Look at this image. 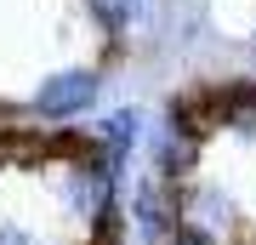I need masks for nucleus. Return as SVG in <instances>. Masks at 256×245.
Masks as SVG:
<instances>
[{
    "mask_svg": "<svg viewBox=\"0 0 256 245\" xmlns=\"http://www.w3.org/2000/svg\"><path fill=\"white\" fill-rule=\"evenodd\" d=\"M92 103H97V74L92 69H63V74H52L34 91V109L46 120H74V114L92 109Z\"/></svg>",
    "mask_w": 256,
    "mask_h": 245,
    "instance_id": "obj_1",
    "label": "nucleus"
},
{
    "mask_svg": "<svg viewBox=\"0 0 256 245\" xmlns=\"http://www.w3.org/2000/svg\"><path fill=\"white\" fill-rule=\"evenodd\" d=\"M131 211H137V228L148 239H176V228H182V205L171 200V177H148L137 182V200H131Z\"/></svg>",
    "mask_w": 256,
    "mask_h": 245,
    "instance_id": "obj_2",
    "label": "nucleus"
},
{
    "mask_svg": "<svg viewBox=\"0 0 256 245\" xmlns=\"http://www.w3.org/2000/svg\"><path fill=\"white\" fill-rule=\"evenodd\" d=\"M228 217H234V205L222 200V194H188V200H182V228H194V234L222 239Z\"/></svg>",
    "mask_w": 256,
    "mask_h": 245,
    "instance_id": "obj_3",
    "label": "nucleus"
},
{
    "mask_svg": "<svg viewBox=\"0 0 256 245\" xmlns=\"http://www.w3.org/2000/svg\"><path fill=\"white\" fill-rule=\"evenodd\" d=\"M216 109H222V126H234L239 137H250V143H256V91H250V86L222 91V97H216Z\"/></svg>",
    "mask_w": 256,
    "mask_h": 245,
    "instance_id": "obj_4",
    "label": "nucleus"
},
{
    "mask_svg": "<svg viewBox=\"0 0 256 245\" xmlns=\"http://www.w3.org/2000/svg\"><path fill=\"white\" fill-rule=\"evenodd\" d=\"M137 126H142L137 109H114L108 120H102V148H108V154H126V148L137 143Z\"/></svg>",
    "mask_w": 256,
    "mask_h": 245,
    "instance_id": "obj_5",
    "label": "nucleus"
},
{
    "mask_svg": "<svg viewBox=\"0 0 256 245\" xmlns=\"http://www.w3.org/2000/svg\"><path fill=\"white\" fill-rule=\"evenodd\" d=\"M92 12L108 23V35H120V29H131V18H137V0H92Z\"/></svg>",
    "mask_w": 256,
    "mask_h": 245,
    "instance_id": "obj_6",
    "label": "nucleus"
},
{
    "mask_svg": "<svg viewBox=\"0 0 256 245\" xmlns=\"http://www.w3.org/2000/svg\"><path fill=\"white\" fill-rule=\"evenodd\" d=\"M0 245H34L28 234H18V228H0Z\"/></svg>",
    "mask_w": 256,
    "mask_h": 245,
    "instance_id": "obj_7",
    "label": "nucleus"
}]
</instances>
